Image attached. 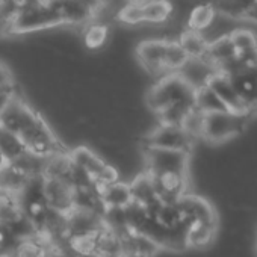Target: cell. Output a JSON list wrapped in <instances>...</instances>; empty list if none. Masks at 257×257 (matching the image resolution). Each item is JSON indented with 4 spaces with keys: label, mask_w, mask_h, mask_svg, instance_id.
Listing matches in <instances>:
<instances>
[{
    "label": "cell",
    "mask_w": 257,
    "mask_h": 257,
    "mask_svg": "<svg viewBox=\"0 0 257 257\" xmlns=\"http://www.w3.org/2000/svg\"><path fill=\"white\" fill-rule=\"evenodd\" d=\"M216 68L203 58H188L185 64L176 71V74L194 91L207 86L210 79L216 74Z\"/></svg>",
    "instance_id": "9c48e42d"
},
{
    "label": "cell",
    "mask_w": 257,
    "mask_h": 257,
    "mask_svg": "<svg viewBox=\"0 0 257 257\" xmlns=\"http://www.w3.org/2000/svg\"><path fill=\"white\" fill-rule=\"evenodd\" d=\"M188 59L186 53L177 43V40H168L167 43V50H165V59H164V67L167 74H174Z\"/></svg>",
    "instance_id": "484cf974"
},
{
    "label": "cell",
    "mask_w": 257,
    "mask_h": 257,
    "mask_svg": "<svg viewBox=\"0 0 257 257\" xmlns=\"http://www.w3.org/2000/svg\"><path fill=\"white\" fill-rule=\"evenodd\" d=\"M26 150L25 144L22 143V140L10 132L8 128L0 125V156L4 158L5 162H13L17 158H20Z\"/></svg>",
    "instance_id": "44dd1931"
},
{
    "label": "cell",
    "mask_w": 257,
    "mask_h": 257,
    "mask_svg": "<svg viewBox=\"0 0 257 257\" xmlns=\"http://www.w3.org/2000/svg\"><path fill=\"white\" fill-rule=\"evenodd\" d=\"M149 173V171H147ZM155 182L156 191L162 203H176L186 194L188 173H149Z\"/></svg>",
    "instance_id": "30bf717a"
},
{
    "label": "cell",
    "mask_w": 257,
    "mask_h": 257,
    "mask_svg": "<svg viewBox=\"0 0 257 257\" xmlns=\"http://www.w3.org/2000/svg\"><path fill=\"white\" fill-rule=\"evenodd\" d=\"M103 209H124L132 203L131 186L121 179L112 183L94 185Z\"/></svg>",
    "instance_id": "7c38bea8"
},
{
    "label": "cell",
    "mask_w": 257,
    "mask_h": 257,
    "mask_svg": "<svg viewBox=\"0 0 257 257\" xmlns=\"http://www.w3.org/2000/svg\"><path fill=\"white\" fill-rule=\"evenodd\" d=\"M95 2H98V4H104V2H107V0H95Z\"/></svg>",
    "instance_id": "d590c367"
},
{
    "label": "cell",
    "mask_w": 257,
    "mask_h": 257,
    "mask_svg": "<svg viewBox=\"0 0 257 257\" xmlns=\"http://www.w3.org/2000/svg\"><path fill=\"white\" fill-rule=\"evenodd\" d=\"M64 28L58 16L47 7H22L16 17L13 19L11 34L13 35H26L38 34L46 31H53Z\"/></svg>",
    "instance_id": "277c9868"
},
{
    "label": "cell",
    "mask_w": 257,
    "mask_h": 257,
    "mask_svg": "<svg viewBox=\"0 0 257 257\" xmlns=\"http://www.w3.org/2000/svg\"><path fill=\"white\" fill-rule=\"evenodd\" d=\"M0 257H13V254L10 251H2L0 252Z\"/></svg>",
    "instance_id": "836d02e7"
},
{
    "label": "cell",
    "mask_w": 257,
    "mask_h": 257,
    "mask_svg": "<svg viewBox=\"0 0 257 257\" xmlns=\"http://www.w3.org/2000/svg\"><path fill=\"white\" fill-rule=\"evenodd\" d=\"M80 37L86 50L98 52L107 44L109 37H110V28L109 25H104V23L89 22L80 29Z\"/></svg>",
    "instance_id": "e0dca14e"
},
{
    "label": "cell",
    "mask_w": 257,
    "mask_h": 257,
    "mask_svg": "<svg viewBox=\"0 0 257 257\" xmlns=\"http://www.w3.org/2000/svg\"><path fill=\"white\" fill-rule=\"evenodd\" d=\"M37 179H29L28 176H25L20 170H17L13 164L7 162L2 168H0V191L16 195V197H22L28 186Z\"/></svg>",
    "instance_id": "2e32d148"
},
{
    "label": "cell",
    "mask_w": 257,
    "mask_h": 257,
    "mask_svg": "<svg viewBox=\"0 0 257 257\" xmlns=\"http://www.w3.org/2000/svg\"><path fill=\"white\" fill-rule=\"evenodd\" d=\"M0 91H16L14 71L4 61H0Z\"/></svg>",
    "instance_id": "f546056e"
},
{
    "label": "cell",
    "mask_w": 257,
    "mask_h": 257,
    "mask_svg": "<svg viewBox=\"0 0 257 257\" xmlns=\"http://www.w3.org/2000/svg\"><path fill=\"white\" fill-rule=\"evenodd\" d=\"M216 225H207L200 222H191L188 225V234L186 242L188 248H204L209 243H212L215 237Z\"/></svg>",
    "instance_id": "cb8c5ba5"
},
{
    "label": "cell",
    "mask_w": 257,
    "mask_h": 257,
    "mask_svg": "<svg viewBox=\"0 0 257 257\" xmlns=\"http://www.w3.org/2000/svg\"><path fill=\"white\" fill-rule=\"evenodd\" d=\"M194 140L183 131L180 125L158 124L144 137L143 147H156L168 150H180L191 153Z\"/></svg>",
    "instance_id": "52a82bcc"
},
{
    "label": "cell",
    "mask_w": 257,
    "mask_h": 257,
    "mask_svg": "<svg viewBox=\"0 0 257 257\" xmlns=\"http://www.w3.org/2000/svg\"><path fill=\"white\" fill-rule=\"evenodd\" d=\"M5 164H7V162L4 161V158H2V156H0V168H2V167H4Z\"/></svg>",
    "instance_id": "e575fe53"
},
{
    "label": "cell",
    "mask_w": 257,
    "mask_h": 257,
    "mask_svg": "<svg viewBox=\"0 0 257 257\" xmlns=\"http://www.w3.org/2000/svg\"><path fill=\"white\" fill-rule=\"evenodd\" d=\"M177 206L180 207L183 218L186 222H200L207 225H216V213L213 207L198 195L185 194L177 200Z\"/></svg>",
    "instance_id": "8fae6325"
},
{
    "label": "cell",
    "mask_w": 257,
    "mask_h": 257,
    "mask_svg": "<svg viewBox=\"0 0 257 257\" xmlns=\"http://www.w3.org/2000/svg\"><path fill=\"white\" fill-rule=\"evenodd\" d=\"M146 103L155 113H159L165 107L177 103L195 106V91L174 73L156 80V83L146 94Z\"/></svg>",
    "instance_id": "6da1fadb"
},
{
    "label": "cell",
    "mask_w": 257,
    "mask_h": 257,
    "mask_svg": "<svg viewBox=\"0 0 257 257\" xmlns=\"http://www.w3.org/2000/svg\"><path fill=\"white\" fill-rule=\"evenodd\" d=\"M255 254H257V245H255Z\"/></svg>",
    "instance_id": "8d00e7d4"
},
{
    "label": "cell",
    "mask_w": 257,
    "mask_h": 257,
    "mask_svg": "<svg viewBox=\"0 0 257 257\" xmlns=\"http://www.w3.org/2000/svg\"><path fill=\"white\" fill-rule=\"evenodd\" d=\"M203 122H204V113L194 106L183 118L180 127L195 141V140L201 138V135H203Z\"/></svg>",
    "instance_id": "83f0119b"
},
{
    "label": "cell",
    "mask_w": 257,
    "mask_h": 257,
    "mask_svg": "<svg viewBox=\"0 0 257 257\" xmlns=\"http://www.w3.org/2000/svg\"><path fill=\"white\" fill-rule=\"evenodd\" d=\"M177 43L188 58H203L207 52V43L200 32L183 29L177 37Z\"/></svg>",
    "instance_id": "7402d4cb"
},
{
    "label": "cell",
    "mask_w": 257,
    "mask_h": 257,
    "mask_svg": "<svg viewBox=\"0 0 257 257\" xmlns=\"http://www.w3.org/2000/svg\"><path fill=\"white\" fill-rule=\"evenodd\" d=\"M10 252L13 257H49L50 248L34 233L31 236L17 239Z\"/></svg>",
    "instance_id": "ffe728a7"
},
{
    "label": "cell",
    "mask_w": 257,
    "mask_h": 257,
    "mask_svg": "<svg viewBox=\"0 0 257 257\" xmlns=\"http://www.w3.org/2000/svg\"><path fill=\"white\" fill-rule=\"evenodd\" d=\"M115 20L125 28H141V26H144L143 7L128 2L118 11Z\"/></svg>",
    "instance_id": "4316f807"
},
{
    "label": "cell",
    "mask_w": 257,
    "mask_h": 257,
    "mask_svg": "<svg viewBox=\"0 0 257 257\" xmlns=\"http://www.w3.org/2000/svg\"><path fill=\"white\" fill-rule=\"evenodd\" d=\"M70 155L74 165L85 174V177L92 185L112 183L121 179L119 170L113 164H110L86 146H77L70 149Z\"/></svg>",
    "instance_id": "3957f363"
},
{
    "label": "cell",
    "mask_w": 257,
    "mask_h": 257,
    "mask_svg": "<svg viewBox=\"0 0 257 257\" xmlns=\"http://www.w3.org/2000/svg\"><path fill=\"white\" fill-rule=\"evenodd\" d=\"M128 186H131V194H132L134 203H137L149 210L161 203L155 182L146 170L141 174L135 176V179L128 183Z\"/></svg>",
    "instance_id": "5bb4252c"
},
{
    "label": "cell",
    "mask_w": 257,
    "mask_h": 257,
    "mask_svg": "<svg viewBox=\"0 0 257 257\" xmlns=\"http://www.w3.org/2000/svg\"><path fill=\"white\" fill-rule=\"evenodd\" d=\"M131 4H135V5H146V4H149V2H152V0H128Z\"/></svg>",
    "instance_id": "d6a6232c"
},
{
    "label": "cell",
    "mask_w": 257,
    "mask_h": 257,
    "mask_svg": "<svg viewBox=\"0 0 257 257\" xmlns=\"http://www.w3.org/2000/svg\"><path fill=\"white\" fill-rule=\"evenodd\" d=\"M13 19L14 17L2 7V4H0V38L13 37V34H11Z\"/></svg>",
    "instance_id": "4dcf8cb0"
},
{
    "label": "cell",
    "mask_w": 257,
    "mask_h": 257,
    "mask_svg": "<svg viewBox=\"0 0 257 257\" xmlns=\"http://www.w3.org/2000/svg\"><path fill=\"white\" fill-rule=\"evenodd\" d=\"M40 192L49 210L67 216L76 207L77 186L68 179L41 177Z\"/></svg>",
    "instance_id": "5b68a950"
},
{
    "label": "cell",
    "mask_w": 257,
    "mask_h": 257,
    "mask_svg": "<svg viewBox=\"0 0 257 257\" xmlns=\"http://www.w3.org/2000/svg\"><path fill=\"white\" fill-rule=\"evenodd\" d=\"M195 107L198 110H201L203 113L227 110L225 106L222 104V101L218 98V95L209 86H203L195 91Z\"/></svg>",
    "instance_id": "d4e9b609"
},
{
    "label": "cell",
    "mask_w": 257,
    "mask_h": 257,
    "mask_svg": "<svg viewBox=\"0 0 257 257\" xmlns=\"http://www.w3.org/2000/svg\"><path fill=\"white\" fill-rule=\"evenodd\" d=\"M173 4L170 0H152V2L143 5L144 14V26L161 28L165 26L173 17Z\"/></svg>",
    "instance_id": "ac0fdd59"
},
{
    "label": "cell",
    "mask_w": 257,
    "mask_h": 257,
    "mask_svg": "<svg viewBox=\"0 0 257 257\" xmlns=\"http://www.w3.org/2000/svg\"><path fill=\"white\" fill-rule=\"evenodd\" d=\"M191 153L180 150L143 147V159L146 171L152 174L159 173H188Z\"/></svg>",
    "instance_id": "8992f818"
},
{
    "label": "cell",
    "mask_w": 257,
    "mask_h": 257,
    "mask_svg": "<svg viewBox=\"0 0 257 257\" xmlns=\"http://www.w3.org/2000/svg\"><path fill=\"white\" fill-rule=\"evenodd\" d=\"M207 86L218 95V98L222 101V104L225 106L227 110L234 112V113H246V115H249L248 106L240 98V95L237 94V91L234 89V86H233V83L230 82L228 77L216 73L210 79V82H209Z\"/></svg>",
    "instance_id": "4fadbf2b"
},
{
    "label": "cell",
    "mask_w": 257,
    "mask_h": 257,
    "mask_svg": "<svg viewBox=\"0 0 257 257\" xmlns=\"http://www.w3.org/2000/svg\"><path fill=\"white\" fill-rule=\"evenodd\" d=\"M168 40L162 38H146L137 44L135 58L138 64L153 77H164L168 76L164 67L165 50H167Z\"/></svg>",
    "instance_id": "ba28073f"
},
{
    "label": "cell",
    "mask_w": 257,
    "mask_h": 257,
    "mask_svg": "<svg viewBox=\"0 0 257 257\" xmlns=\"http://www.w3.org/2000/svg\"><path fill=\"white\" fill-rule=\"evenodd\" d=\"M248 121H249V115L234 113L230 110L204 113L201 138L210 144L225 143L234 138L236 135L242 134Z\"/></svg>",
    "instance_id": "7a4b0ae2"
},
{
    "label": "cell",
    "mask_w": 257,
    "mask_h": 257,
    "mask_svg": "<svg viewBox=\"0 0 257 257\" xmlns=\"http://www.w3.org/2000/svg\"><path fill=\"white\" fill-rule=\"evenodd\" d=\"M25 218L26 215L20 198L0 191V225L11 228Z\"/></svg>",
    "instance_id": "d6986e66"
},
{
    "label": "cell",
    "mask_w": 257,
    "mask_h": 257,
    "mask_svg": "<svg viewBox=\"0 0 257 257\" xmlns=\"http://www.w3.org/2000/svg\"><path fill=\"white\" fill-rule=\"evenodd\" d=\"M76 173V165L71 159L70 150H61L56 152L47 158H44V167H43V177H52V179H68L73 182Z\"/></svg>",
    "instance_id": "9a60e30c"
},
{
    "label": "cell",
    "mask_w": 257,
    "mask_h": 257,
    "mask_svg": "<svg viewBox=\"0 0 257 257\" xmlns=\"http://www.w3.org/2000/svg\"><path fill=\"white\" fill-rule=\"evenodd\" d=\"M215 7L212 4H198L195 5L186 19V29L195 31V32H203L209 28L215 17Z\"/></svg>",
    "instance_id": "603a6c76"
},
{
    "label": "cell",
    "mask_w": 257,
    "mask_h": 257,
    "mask_svg": "<svg viewBox=\"0 0 257 257\" xmlns=\"http://www.w3.org/2000/svg\"><path fill=\"white\" fill-rule=\"evenodd\" d=\"M243 22H249V23L257 25V0L252 4V7L245 13V16H243Z\"/></svg>",
    "instance_id": "1f68e13d"
},
{
    "label": "cell",
    "mask_w": 257,
    "mask_h": 257,
    "mask_svg": "<svg viewBox=\"0 0 257 257\" xmlns=\"http://www.w3.org/2000/svg\"><path fill=\"white\" fill-rule=\"evenodd\" d=\"M230 40H231V43H233L237 53H245V52L257 49V37H255V34L252 31L243 28V26L236 29L230 35Z\"/></svg>",
    "instance_id": "f1b7e54d"
}]
</instances>
